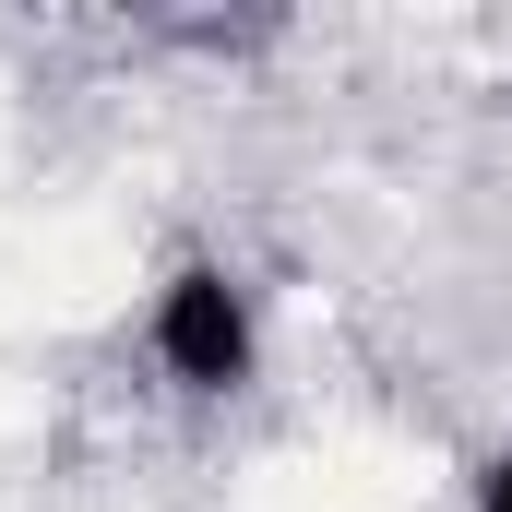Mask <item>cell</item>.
<instances>
[{
	"instance_id": "cell-1",
	"label": "cell",
	"mask_w": 512,
	"mask_h": 512,
	"mask_svg": "<svg viewBox=\"0 0 512 512\" xmlns=\"http://www.w3.org/2000/svg\"><path fill=\"white\" fill-rule=\"evenodd\" d=\"M155 370L179 393H239L262 370V334H251V286L227 262H179L155 286Z\"/></svg>"
},
{
	"instance_id": "cell-2",
	"label": "cell",
	"mask_w": 512,
	"mask_h": 512,
	"mask_svg": "<svg viewBox=\"0 0 512 512\" xmlns=\"http://www.w3.org/2000/svg\"><path fill=\"white\" fill-rule=\"evenodd\" d=\"M477 512H512V453L489 465V477H477Z\"/></svg>"
}]
</instances>
